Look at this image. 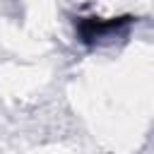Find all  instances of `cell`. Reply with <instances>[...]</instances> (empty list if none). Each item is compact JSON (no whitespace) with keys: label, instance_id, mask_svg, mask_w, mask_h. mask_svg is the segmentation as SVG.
<instances>
[{"label":"cell","instance_id":"obj_1","mask_svg":"<svg viewBox=\"0 0 154 154\" xmlns=\"http://www.w3.org/2000/svg\"><path fill=\"white\" fill-rule=\"evenodd\" d=\"M125 22H128V19H108V22H103V19H96V17H82V19L77 22V31H79L82 41L91 43V41L101 38L103 34H108L111 29H118V26L125 24Z\"/></svg>","mask_w":154,"mask_h":154}]
</instances>
